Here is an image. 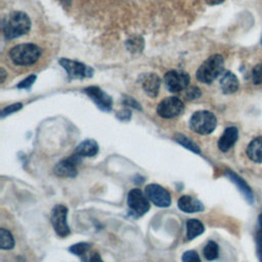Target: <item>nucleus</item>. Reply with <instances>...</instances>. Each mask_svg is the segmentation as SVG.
Here are the masks:
<instances>
[{
	"mask_svg": "<svg viewBox=\"0 0 262 262\" xmlns=\"http://www.w3.org/2000/svg\"><path fill=\"white\" fill-rule=\"evenodd\" d=\"M31 29L30 17L21 11H13L8 14L2 26L3 34L6 39L18 38L27 34Z\"/></svg>",
	"mask_w": 262,
	"mask_h": 262,
	"instance_id": "1",
	"label": "nucleus"
},
{
	"mask_svg": "<svg viewBox=\"0 0 262 262\" xmlns=\"http://www.w3.org/2000/svg\"><path fill=\"white\" fill-rule=\"evenodd\" d=\"M224 69V59L220 54H214L208 57L198 69L196 79L205 84L212 83L219 77Z\"/></svg>",
	"mask_w": 262,
	"mask_h": 262,
	"instance_id": "2",
	"label": "nucleus"
},
{
	"mask_svg": "<svg viewBox=\"0 0 262 262\" xmlns=\"http://www.w3.org/2000/svg\"><path fill=\"white\" fill-rule=\"evenodd\" d=\"M41 55V49L32 43L19 44L12 47L9 51V57L17 66H30L35 63Z\"/></svg>",
	"mask_w": 262,
	"mask_h": 262,
	"instance_id": "3",
	"label": "nucleus"
},
{
	"mask_svg": "<svg viewBox=\"0 0 262 262\" xmlns=\"http://www.w3.org/2000/svg\"><path fill=\"white\" fill-rule=\"evenodd\" d=\"M217 126V119L214 114L208 111L195 112L190 120L189 127L195 133L207 135L212 133Z\"/></svg>",
	"mask_w": 262,
	"mask_h": 262,
	"instance_id": "4",
	"label": "nucleus"
},
{
	"mask_svg": "<svg viewBox=\"0 0 262 262\" xmlns=\"http://www.w3.org/2000/svg\"><path fill=\"white\" fill-rule=\"evenodd\" d=\"M149 200L139 188H133L128 192L127 205L130 213L134 217H140L144 215L150 208Z\"/></svg>",
	"mask_w": 262,
	"mask_h": 262,
	"instance_id": "5",
	"label": "nucleus"
},
{
	"mask_svg": "<svg viewBox=\"0 0 262 262\" xmlns=\"http://www.w3.org/2000/svg\"><path fill=\"white\" fill-rule=\"evenodd\" d=\"M50 222L58 236L66 237L70 234V227L68 224V208L66 206L56 205L53 207L50 215Z\"/></svg>",
	"mask_w": 262,
	"mask_h": 262,
	"instance_id": "6",
	"label": "nucleus"
},
{
	"mask_svg": "<svg viewBox=\"0 0 262 262\" xmlns=\"http://www.w3.org/2000/svg\"><path fill=\"white\" fill-rule=\"evenodd\" d=\"M164 83L170 92H180L189 84V75L184 71H169L164 77Z\"/></svg>",
	"mask_w": 262,
	"mask_h": 262,
	"instance_id": "7",
	"label": "nucleus"
},
{
	"mask_svg": "<svg viewBox=\"0 0 262 262\" xmlns=\"http://www.w3.org/2000/svg\"><path fill=\"white\" fill-rule=\"evenodd\" d=\"M184 110V103L176 96H170L163 99L157 107L160 117L171 119L179 116Z\"/></svg>",
	"mask_w": 262,
	"mask_h": 262,
	"instance_id": "8",
	"label": "nucleus"
},
{
	"mask_svg": "<svg viewBox=\"0 0 262 262\" xmlns=\"http://www.w3.org/2000/svg\"><path fill=\"white\" fill-rule=\"evenodd\" d=\"M144 193L147 199L157 207L167 208L171 204V196L168 190L157 183H150L146 185Z\"/></svg>",
	"mask_w": 262,
	"mask_h": 262,
	"instance_id": "9",
	"label": "nucleus"
},
{
	"mask_svg": "<svg viewBox=\"0 0 262 262\" xmlns=\"http://www.w3.org/2000/svg\"><path fill=\"white\" fill-rule=\"evenodd\" d=\"M81 157L77 154H74L68 159H64L58 162L54 168L53 172L58 177L63 178H73L77 175V165L81 162Z\"/></svg>",
	"mask_w": 262,
	"mask_h": 262,
	"instance_id": "10",
	"label": "nucleus"
},
{
	"mask_svg": "<svg viewBox=\"0 0 262 262\" xmlns=\"http://www.w3.org/2000/svg\"><path fill=\"white\" fill-rule=\"evenodd\" d=\"M59 63L68 72L69 76L73 79H82L85 77L92 76V69L88 68L87 66L79 61L71 60L68 58H61L59 60Z\"/></svg>",
	"mask_w": 262,
	"mask_h": 262,
	"instance_id": "11",
	"label": "nucleus"
},
{
	"mask_svg": "<svg viewBox=\"0 0 262 262\" xmlns=\"http://www.w3.org/2000/svg\"><path fill=\"white\" fill-rule=\"evenodd\" d=\"M85 92L102 111L108 112L112 110V105H113L112 97L108 94H106L104 91H102L100 88L96 86L88 87L85 89Z\"/></svg>",
	"mask_w": 262,
	"mask_h": 262,
	"instance_id": "12",
	"label": "nucleus"
},
{
	"mask_svg": "<svg viewBox=\"0 0 262 262\" xmlns=\"http://www.w3.org/2000/svg\"><path fill=\"white\" fill-rule=\"evenodd\" d=\"M178 208L185 213H196L204 211V205L201 201L198 199L191 196V195H182L179 198L177 202Z\"/></svg>",
	"mask_w": 262,
	"mask_h": 262,
	"instance_id": "13",
	"label": "nucleus"
},
{
	"mask_svg": "<svg viewBox=\"0 0 262 262\" xmlns=\"http://www.w3.org/2000/svg\"><path fill=\"white\" fill-rule=\"evenodd\" d=\"M238 138V131L235 127H228L224 130L223 134L219 138L218 147L221 151H228L236 142Z\"/></svg>",
	"mask_w": 262,
	"mask_h": 262,
	"instance_id": "14",
	"label": "nucleus"
},
{
	"mask_svg": "<svg viewBox=\"0 0 262 262\" xmlns=\"http://www.w3.org/2000/svg\"><path fill=\"white\" fill-rule=\"evenodd\" d=\"M141 83H142V87H143L145 93H147L151 97H155L158 95L159 89L161 86V80L158 75H156L154 73L146 74V75H144Z\"/></svg>",
	"mask_w": 262,
	"mask_h": 262,
	"instance_id": "15",
	"label": "nucleus"
},
{
	"mask_svg": "<svg viewBox=\"0 0 262 262\" xmlns=\"http://www.w3.org/2000/svg\"><path fill=\"white\" fill-rule=\"evenodd\" d=\"M238 80L231 72H225L220 78V87L223 93L231 94L238 89Z\"/></svg>",
	"mask_w": 262,
	"mask_h": 262,
	"instance_id": "16",
	"label": "nucleus"
},
{
	"mask_svg": "<svg viewBox=\"0 0 262 262\" xmlns=\"http://www.w3.org/2000/svg\"><path fill=\"white\" fill-rule=\"evenodd\" d=\"M226 176L231 180V182H233V183L237 186V188H238L239 191L243 193V195L245 196V199H246L250 204H252L253 201H254L253 192H252L250 186L246 183V181H245L243 178H241L238 175H236L234 172L229 171V170L226 171Z\"/></svg>",
	"mask_w": 262,
	"mask_h": 262,
	"instance_id": "17",
	"label": "nucleus"
},
{
	"mask_svg": "<svg viewBox=\"0 0 262 262\" xmlns=\"http://www.w3.org/2000/svg\"><path fill=\"white\" fill-rule=\"evenodd\" d=\"M247 156L255 163H262V136L254 138L247 147Z\"/></svg>",
	"mask_w": 262,
	"mask_h": 262,
	"instance_id": "18",
	"label": "nucleus"
},
{
	"mask_svg": "<svg viewBox=\"0 0 262 262\" xmlns=\"http://www.w3.org/2000/svg\"><path fill=\"white\" fill-rule=\"evenodd\" d=\"M98 152V144L93 139H86L82 141L75 150V154L80 156L81 158L84 157H93Z\"/></svg>",
	"mask_w": 262,
	"mask_h": 262,
	"instance_id": "19",
	"label": "nucleus"
},
{
	"mask_svg": "<svg viewBox=\"0 0 262 262\" xmlns=\"http://www.w3.org/2000/svg\"><path fill=\"white\" fill-rule=\"evenodd\" d=\"M205 231L203 223L198 219H189L186 222V237L188 241L201 235Z\"/></svg>",
	"mask_w": 262,
	"mask_h": 262,
	"instance_id": "20",
	"label": "nucleus"
},
{
	"mask_svg": "<svg viewBox=\"0 0 262 262\" xmlns=\"http://www.w3.org/2000/svg\"><path fill=\"white\" fill-rule=\"evenodd\" d=\"M14 247V238L11 232L5 228L0 229V249L11 250Z\"/></svg>",
	"mask_w": 262,
	"mask_h": 262,
	"instance_id": "21",
	"label": "nucleus"
},
{
	"mask_svg": "<svg viewBox=\"0 0 262 262\" xmlns=\"http://www.w3.org/2000/svg\"><path fill=\"white\" fill-rule=\"evenodd\" d=\"M204 257L208 260V261H213L215 259H217L218 257V253H219V248H218V245L213 242V241H210L207 243V245L205 246L204 248Z\"/></svg>",
	"mask_w": 262,
	"mask_h": 262,
	"instance_id": "22",
	"label": "nucleus"
},
{
	"mask_svg": "<svg viewBox=\"0 0 262 262\" xmlns=\"http://www.w3.org/2000/svg\"><path fill=\"white\" fill-rule=\"evenodd\" d=\"M175 140L181 144L182 146H184L185 148L191 150L192 152H195V154H200V147L196 143H194L190 138L182 135V134H178L175 136Z\"/></svg>",
	"mask_w": 262,
	"mask_h": 262,
	"instance_id": "23",
	"label": "nucleus"
},
{
	"mask_svg": "<svg viewBox=\"0 0 262 262\" xmlns=\"http://www.w3.org/2000/svg\"><path fill=\"white\" fill-rule=\"evenodd\" d=\"M256 245H257V256L260 262H262V215L258 218V226L256 230Z\"/></svg>",
	"mask_w": 262,
	"mask_h": 262,
	"instance_id": "24",
	"label": "nucleus"
},
{
	"mask_svg": "<svg viewBox=\"0 0 262 262\" xmlns=\"http://www.w3.org/2000/svg\"><path fill=\"white\" fill-rule=\"evenodd\" d=\"M90 248L91 246L88 243H77L75 245H72L69 248V251L77 256H84L90 250Z\"/></svg>",
	"mask_w": 262,
	"mask_h": 262,
	"instance_id": "25",
	"label": "nucleus"
},
{
	"mask_svg": "<svg viewBox=\"0 0 262 262\" xmlns=\"http://www.w3.org/2000/svg\"><path fill=\"white\" fill-rule=\"evenodd\" d=\"M127 48L131 52H138L141 51L143 48V40L140 37H132L127 41Z\"/></svg>",
	"mask_w": 262,
	"mask_h": 262,
	"instance_id": "26",
	"label": "nucleus"
},
{
	"mask_svg": "<svg viewBox=\"0 0 262 262\" xmlns=\"http://www.w3.org/2000/svg\"><path fill=\"white\" fill-rule=\"evenodd\" d=\"M182 262H202V261L199 254L195 251L189 250L182 255Z\"/></svg>",
	"mask_w": 262,
	"mask_h": 262,
	"instance_id": "27",
	"label": "nucleus"
},
{
	"mask_svg": "<svg viewBox=\"0 0 262 262\" xmlns=\"http://www.w3.org/2000/svg\"><path fill=\"white\" fill-rule=\"evenodd\" d=\"M252 80L255 84H262V63L257 64L252 71Z\"/></svg>",
	"mask_w": 262,
	"mask_h": 262,
	"instance_id": "28",
	"label": "nucleus"
},
{
	"mask_svg": "<svg viewBox=\"0 0 262 262\" xmlns=\"http://www.w3.org/2000/svg\"><path fill=\"white\" fill-rule=\"evenodd\" d=\"M20 108H21V103H19V102L11 104V105H8V106H6L5 108H3L1 111V117H5L7 115H10V114H12V113H14V112H16V111H18Z\"/></svg>",
	"mask_w": 262,
	"mask_h": 262,
	"instance_id": "29",
	"label": "nucleus"
},
{
	"mask_svg": "<svg viewBox=\"0 0 262 262\" xmlns=\"http://www.w3.org/2000/svg\"><path fill=\"white\" fill-rule=\"evenodd\" d=\"M36 80V76L35 75H32V76H30V77H28L27 79H25V80H23L18 85H17V87L18 88H30L32 85H33V83H34V81Z\"/></svg>",
	"mask_w": 262,
	"mask_h": 262,
	"instance_id": "30",
	"label": "nucleus"
},
{
	"mask_svg": "<svg viewBox=\"0 0 262 262\" xmlns=\"http://www.w3.org/2000/svg\"><path fill=\"white\" fill-rule=\"evenodd\" d=\"M186 95H187V97L189 99H196V98H199L201 96V90L198 87L193 86V87H191V88H189L187 90V94Z\"/></svg>",
	"mask_w": 262,
	"mask_h": 262,
	"instance_id": "31",
	"label": "nucleus"
},
{
	"mask_svg": "<svg viewBox=\"0 0 262 262\" xmlns=\"http://www.w3.org/2000/svg\"><path fill=\"white\" fill-rule=\"evenodd\" d=\"M84 262H103V260L97 252H93L89 256L84 257Z\"/></svg>",
	"mask_w": 262,
	"mask_h": 262,
	"instance_id": "32",
	"label": "nucleus"
},
{
	"mask_svg": "<svg viewBox=\"0 0 262 262\" xmlns=\"http://www.w3.org/2000/svg\"><path fill=\"white\" fill-rule=\"evenodd\" d=\"M117 117L121 120V121H129L131 118V113L129 110H123L118 112Z\"/></svg>",
	"mask_w": 262,
	"mask_h": 262,
	"instance_id": "33",
	"label": "nucleus"
},
{
	"mask_svg": "<svg viewBox=\"0 0 262 262\" xmlns=\"http://www.w3.org/2000/svg\"><path fill=\"white\" fill-rule=\"evenodd\" d=\"M208 4L210 5H217V4H220L222 3L224 0H205Z\"/></svg>",
	"mask_w": 262,
	"mask_h": 262,
	"instance_id": "34",
	"label": "nucleus"
},
{
	"mask_svg": "<svg viewBox=\"0 0 262 262\" xmlns=\"http://www.w3.org/2000/svg\"><path fill=\"white\" fill-rule=\"evenodd\" d=\"M1 76H2V79H1V83L4 82V78H5V72L3 69H1Z\"/></svg>",
	"mask_w": 262,
	"mask_h": 262,
	"instance_id": "35",
	"label": "nucleus"
},
{
	"mask_svg": "<svg viewBox=\"0 0 262 262\" xmlns=\"http://www.w3.org/2000/svg\"><path fill=\"white\" fill-rule=\"evenodd\" d=\"M261 43H262V37H261Z\"/></svg>",
	"mask_w": 262,
	"mask_h": 262,
	"instance_id": "36",
	"label": "nucleus"
}]
</instances>
